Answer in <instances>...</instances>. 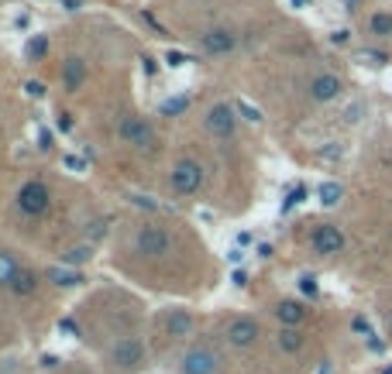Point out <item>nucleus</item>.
<instances>
[{
	"label": "nucleus",
	"mask_w": 392,
	"mask_h": 374,
	"mask_svg": "<svg viewBox=\"0 0 392 374\" xmlns=\"http://www.w3.org/2000/svg\"><path fill=\"white\" fill-rule=\"evenodd\" d=\"M134 247H138L141 258H162V254L172 251V234H169V227H162V223H148V227L138 230Z\"/></svg>",
	"instance_id": "obj_1"
},
{
	"label": "nucleus",
	"mask_w": 392,
	"mask_h": 374,
	"mask_svg": "<svg viewBox=\"0 0 392 374\" xmlns=\"http://www.w3.org/2000/svg\"><path fill=\"white\" fill-rule=\"evenodd\" d=\"M49 206H52V192H49L45 182L32 179L18 189V210L25 216H42V213H49Z\"/></svg>",
	"instance_id": "obj_2"
},
{
	"label": "nucleus",
	"mask_w": 392,
	"mask_h": 374,
	"mask_svg": "<svg viewBox=\"0 0 392 374\" xmlns=\"http://www.w3.org/2000/svg\"><path fill=\"white\" fill-rule=\"evenodd\" d=\"M200 186H204V165H200V162H193V158L175 162V169H172V189H175L179 196L200 192Z\"/></svg>",
	"instance_id": "obj_3"
},
{
	"label": "nucleus",
	"mask_w": 392,
	"mask_h": 374,
	"mask_svg": "<svg viewBox=\"0 0 392 374\" xmlns=\"http://www.w3.org/2000/svg\"><path fill=\"white\" fill-rule=\"evenodd\" d=\"M179 371L182 374H217L221 371V357L214 350H207V347H193V350H186Z\"/></svg>",
	"instance_id": "obj_4"
},
{
	"label": "nucleus",
	"mask_w": 392,
	"mask_h": 374,
	"mask_svg": "<svg viewBox=\"0 0 392 374\" xmlns=\"http://www.w3.org/2000/svg\"><path fill=\"white\" fill-rule=\"evenodd\" d=\"M121 138H124L127 145L141 148V151L155 148V131H151V124L141 121V117H124V121H121Z\"/></svg>",
	"instance_id": "obj_5"
},
{
	"label": "nucleus",
	"mask_w": 392,
	"mask_h": 374,
	"mask_svg": "<svg viewBox=\"0 0 392 374\" xmlns=\"http://www.w3.org/2000/svg\"><path fill=\"white\" fill-rule=\"evenodd\" d=\"M310 244H313V251H317V254H341V251H344V234H341V227L323 223V227H317V230H313Z\"/></svg>",
	"instance_id": "obj_6"
},
{
	"label": "nucleus",
	"mask_w": 392,
	"mask_h": 374,
	"mask_svg": "<svg viewBox=\"0 0 392 374\" xmlns=\"http://www.w3.org/2000/svg\"><path fill=\"white\" fill-rule=\"evenodd\" d=\"M234 124H238V117H234V110H231L228 103H214V107L207 110V127H210L217 138H231V134H234Z\"/></svg>",
	"instance_id": "obj_7"
},
{
	"label": "nucleus",
	"mask_w": 392,
	"mask_h": 374,
	"mask_svg": "<svg viewBox=\"0 0 392 374\" xmlns=\"http://www.w3.org/2000/svg\"><path fill=\"white\" fill-rule=\"evenodd\" d=\"M141 360H145V343L138 336L117 340V347H114V364L117 367H138Z\"/></svg>",
	"instance_id": "obj_8"
},
{
	"label": "nucleus",
	"mask_w": 392,
	"mask_h": 374,
	"mask_svg": "<svg viewBox=\"0 0 392 374\" xmlns=\"http://www.w3.org/2000/svg\"><path fill=\"white\" fill-rule=\"evenodd\" d=\"M234 45H238V35L228 32V28H210L204 35V52L207 55H228V52H234Z\"/></svg>",
	"instance_id": "obj_9"
},
{
	"label": "nucleus",
	"mask_w": 392,
	"mask_h": 374,
	"mask_svg": "<svg viewBox=\"0 0 392 374\" xmlns=\"http://www.w3.org/2000/svg\"><path fill=\"white\" fill-rule=\"evenodd\" d=\"M258 333H262V329H258V323H255V319H248V316H245V319H234V323L228 326V340H231V347H241V350H245V347H252V343L258 340Z\"/></svg>",
	"instance_id": "obj_10"
},
{
	"label": "nucleus",
	"mask_w": 392,
	"mask_h": 374,
	"mask_svg": "<svg viewBox=\"0 0 392 374\" xmlns=\"http://www.w3.org/2000/svg\"><path fill=\"white\" fill-rule=\"evenodd\" d=\"M310 97H313L317 103H330V100H337V97H341V79L330 76V73L317 76V79L310 83Z\"/></svg>",
	"instance_id": "obj_11"
},
{
	"label": "nucleus",
	"mask_w": 392,
	"mask_h": 374,
	"mask_svg": "<svg viewBox=\"0 0 392 374\" xmlns=\"http://www.w3.org/2000/svg\"><path fill=\"white\" fill-rule=\"evenodd\" d=\"M189 329H193V316H189L186 309H169V312H165V333H169L172 340L189 336Z\"/></svg>",
	"instance_id": "obj_12"
},
{
	"label": "nucleus",
	"mask_w": 392,
	"mask_h": 374,
	"mask_svg": "<svg viewBox=\"0 0 392 374\" xmlns=\"http://www.w3.org/2000/svg\"><path fill=\"white\" fill-rule=\"evenodd\" d=\"M275 319H279L282 326H296V329H299V323L306 319V306L296 302V299H286V302L275 306Z\"/></svg>",
	"instance_id": "obj_13"
},
{
	"label": "nucleus",
	"mask_w": 392,
	"mask_h": 374,
	"mask_svg": "<svg viewBox=\"0 0 392 374\" xmlns=\"http://www.w3.org/2000/svg\"><path fill=\"white\" fill-rule=\"evenodd\" d=\"M83 76H86V62L83 59H66V69H62V83H66V90H79L83 86Z\"/></svg>",
	"instance_id": "obj_14"
},
{
	"label": "nucleus",
	"mask_w": 392,
	"mask_h": 374,
	"mask_svg": "<svg viewBox=\"0 0 392 374\" xmlns=\"http://www.w3.org/2000/svg\"><path fill=\"white\" fill-rule=\"evenodd\" d=\"M18 271H21V264L14 261V254L0 251V288H11L14 278H18Z\"/></svg>",
	"instance_id": "obj_15"
},
{
	"label": "nucleus",
	"mask_w": 392,
	"mask_h": 374,
	"mask_svg": "<svg viewBox=\"0 0 392 374\" xmlns=\"http://www.w3.org/2000/svg\"><path fill=\"white\" fill-rule=\"evenodd\" d=\"M275 340H279V350H286V353H299L303 350V333L296 326H282Z\"/></svg>",
	"instance_id": "obj_16"
},
{
	"label": "nucleus",
	"mask_w": 392,
	"mask_h": 374,
	"mask_svg": "<svg viewBox=\"0 0 392 374\" xmlns=\"http://www.w3.org/2000/svg\"><path fill=\"white\" fill-rule=\"evenodd\" d=\"M35 288H38V275L28 271V268H21L18 278H14V285H11V292H14V295H32Z\"/></svg>",
	"instance_id": "obj_17"
},
{
	"label": "nucleus",
	"mask_w": 392,
	"mask_h": 374,
	"mask_svg": "<svg viewBox=\"0 0 392 374\" xmlns=\"http://www.w3.org/2000/svg\"><path fill=\"white\" fill-rule=\"evenodd\" d=\"M371 35H378V38H389V35H392V14H385V11L371 14Z\"/></svg>",
	"instance_id": "obj_18"
},
{
	"label": "nucleus",
	"mask_w": 392,
	"mask_h": 374,
	"mask_svg": "<svg viewBox=\"0 0 392 374\" xmlns=\"http://www.w3.org/2000/svg\"><path fill=\"white\" fill-rule=\"evenodd\" d=\"M320 203L323 206H337L341 203V186L337 182H323L320 186Z\"/></svg>",
	"instance_id": "obj_19"
},
{
	"label": "nucleus",
	"mask_w": 392,
	"mask_h": 374,
	"mask_svg": "<svg viewBox=\"0 0 392 374\" xmlns=\"http://www.w3.org/2000/svg\"><path fill=\"white\" fill-rule=\"evenodd\" d=\"M49 278H52L56 285H62V288H69V285H79V282H83L79 275H73V271H62V268H52V271H49Z\"/></svg>",
	"instance_id": "obj_20"
},
{
	"label": "nucleus",
	"mask_w": 392,
	"mask_h": 374,
	"mask_svg": "<svg viewBox=\"0 0 392 374\" xmlns=\"http://www.w3.org/2000/svg\"><path fill=\"white\" fill-rule=\"evenodd\" d=\"M45 52H49V38H42V35H38V38H32V42H28V59H42Z\"/></svg>",
	"instance_id": "obj_21"
},
{
	"label": "nucleus",
	"mask_w": 392,
	"mask_h": 374,
	"mask_svg": "<svg viewBox=\"0 0 392 374\" xmlns=\"http://www.w3.org/2000/svg\"><path fill=\"white\" fill-rule=\"evenodd\" d=\"M90 261V247H69L66 251V264H83Z\"/></svg>",
	"instance_id": "obj_22"
},
{
	"label": "nucleus",
	"mask_w": 392,
	"mask_h": 374,
	"mask_svg": "<svg viewBox=\"0 0 392 374\" xmlns=\"http://www.w3.org/2000/svg\"><path fill=\"white\" fill-rule=\"evenodd\" d=\"M186 107H189V100H186V97H179V100H169V103L162 107V114L169 117V114H179V110H186Z\"/></svg>",
	"instance_id": "obj_23"
},
{
	"label": "nucleus",
	"mask_w": 392,
	"mask_h": 374,
	"mask_svg": "<svg viewBox=\"0 0 392 374\" xmlns=\"http://www.w3.org/2000/svg\"><path fill=\"white\" fill-rule=\"evenodd\" d=\"M299 288H303L306 295H317V282H313L310 275H303V278H299Z\"/></svg>",
	"instance_id": "obj_24"
},
{
	"label": "nucleus",
	"mask_w": 392,
	"mask_h": 374,
	"mask_svg": "<svg viewBox=\"0 0 392 374\" xmlns=\"http://www.w3.org/2000/svg\"><path fill=\"white\" fill-rule=\"evenodd\" d=\"M303 196H306V189H303V186H296V192H289V199H286V206H293V203H299Z\"/></svg>",
	"instance_id": "obj_25"
},
{
	"label": "nucleus",
	"mask_w": 392,
	"mask_h": 374,
	"mask_svg": "<svg viewBox=\"0 0 392 374\" xmlns=\"http://www.w3.org/2000/svg\"><path fill=\"white\" fill-rule=\"evenodd\" d=\"M59 326H62L66 333H76V336H79V323H73V319H62Z\"/></svg>",
	"instance_id": "obj_26"
},
{
	"label": "nucleus",
	"mask_w": 392,
	"mask_h": 374,
	"mask_svg": "<svg viewBox=\"0 0 392 374\" xmlns=\"http://www.w3.org/2000/svg\"><path fill=\"white\" fill-rule=\"evenodd\" d=\"M354 329H358V333H365V336H371V329H368V323H365V319H361V316H358V319H354Z\"/></svg>",
	"instance_id": "obj_27"
},
{
	"label": "nucleus",
	"mask_w": 392,
	"mask_h": 374,
	"mask_svg": "<svg viewBox=\"0 0 392 374\" xmlns=\"http://www.w3.org/2000/svg\"><path fill=\"white\" fill-rule=\"evenodd\" d=\"M182 62H186V59H182L179 52H169V66H182Z\"/></svg>",
	"instance_id": "obj_28"
},
{
	"label": "nucleus",
	"mask_w": 392,
	"mask_h": 374,
	"mask_svg": "<svg viewBox=\"0 0 392 374\" xmlns=\"http://www.w3.org/2000/svg\"><path fill=\"white\" fill-rule=\"evenodd\" d=\"M28 93H32V97H42L45 90H42V83H28Z\"/></svg>",
	"instance_id": "obj_29"
},
{
	"label": "nucleus",
	"mask_w": 392,
	"mask_h": 374,
	"mask_svg": "<svg viewBox=\"0 0 392 374\" xmlns=\"http://www.w3.org/2000/svg\"><path fill=\"white\" fill-rule=\"evenodd\" d=\"M382 374H392V367H385V371H382Z\"/></svg>",
	"instance_id": "obj_30"
},
{
	"label": "nucleus",
	"mask_w": 392,
	"mask_h": 374,
	"mask_svg": "<svg viewBox=\"0 0 392 374\" xmlns=\"http://www.w3.org/2000/svg\"><path fill=\"white\" fill-rule=\"evenodd\" d=\"M389 329H392V316H389Z\"/></svg>",
	"instance_id": "obj_31"
}]
</instances>
